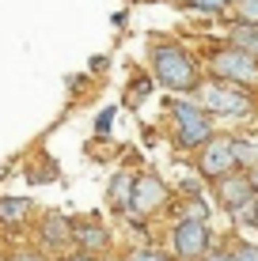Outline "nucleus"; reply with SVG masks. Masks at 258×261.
Returning <instances> with one entry per match:
<instances>
[{
	"mask_svg": "<svg viewBox=\"0 0 258 261\" xmlns=\"http://www.w3.org/2000/svg\"><path fill=\"white\" fill-rule=\"evenodd\" d=\"M152 76H156V84L167 87V91H194V87L201 84L194 57L182 46H175V42L152 46Z\"/></svg>",
	"mask_w": 258,
	"mask_h": 261,
	"instance_id": "1",
	"label": "nucleus"
},
{
	"mask_svg": "<svg viewBox=\"0 0 258 261\" xmlns=\"http://www.w3.org/2000/svg\"><path fill=\"white\" fill-rule=\"evenodd\" d=\"M198 95V106L205 114H220V118H243L251 110V98L239 84H228V80H209V84L194 87Z\"/></svg>",
	"mask_w": 258,
	"mask_h": 261,
	"instance_id": "2",
	"label": "nucleus"
},
{
	"mask_svg": "<svg viewBox=\"0 0 258 261\" xmlns=\"http://www.w3.org/2000/svg\"><path fill=\"white\" fill-rule=\"evenodd\" d=\"M209 68L217 80H228V84H239V87H258V57L247 49H236V46H224L209 57Z\"/></svg>",
	"mask_w": 258,
	"mask_h": 261,
	"instance_id": "3",
	"label": "nucleus"
},
{
	"mask_svg": "<svg viewBox=\"0 0 258 261\" xmlns=\"http://www.w3.org/2000/svg\"><path fill=\"white\" fill-rule=\"evenodd\" d=\"M171 114H175V125H179V133H175V140H179V148H201L209 137H213V125H209V114L201 110V106L194 102H171Z\"/></svg>",
	"mask_w": 258,
	"mask_h": 261,
	"instance_id": "4",
	"label": "nucleus"
},
{
	"mask_svg": "<svg viewBox=\"0 0 258 261\" xmlns=\"http://www.w3.org/2000/svg\"><path fill=\"white\" fill-rule=\"evenodd\" d=\"M236 167V140L228 137H209L198 148V170L205 178H224Z\"/></svg>",
	"mask_w": 258,
	"mask_h": 261,
	"instance_id": "5",
	"label": "nucleus"
},
{
	"mask_svg": "<svg viewBox=\"0 0 258 261\" xmlns=\"http://www.w3.org/2000/svg\"><path fill=\"white\" fill-rule=\"evenodd\" d=\"M205 250H209V223L190 216V220H182L175 227V254L179 257L194 261V257H205Z\"/></svg>",
	"mask_w": 258,
	"mask_h": 261,
	"instance_id": "6",
	"label": "nucleus"
},
{
	"mask_svg": "<svg viewBox=\"0 0 258 261\" xmlns=\"http://www.w3.org/2000/svg\"><path fill=\"white\" fill-rule=\"evenodd\" d=\"M163 201H167V190H163V182H159L156 174L133 178V193H129V208H133V212L148 216V212H156Z\"/></svg>",
	"mask_w": 258,
	"mask_h": 261,
	"instance_id": "7",
	"label": "nucleus"
},
{
	"mask_svg": "<svg viewBox=\"0 0 258 261\" xmlns=\"http://www.w3.org/2000/svg\"><path fill=\"white\" fill-rule=\"evenodd\" d=\"M254 197V186H251V174H224L217 186V201L224 204L232 216H239L247 208V201Z\"/></svg>",
	"mask_w": 258,
	"mask_h": 261,
	"instance_id": "8",
	"label": "nucleus"
},
{
	"mask_svg": "<svg viewBox=\"0 0 258 261\" xmlns=\"http://www.w3.org/2000/svg\"><path fill=\"white\" fill-rule=\"evenodd\" d=\"M73 239L80 242V250H84V254H99V250H106V242H110V235H106L99 223H76V227H73Z\"/></svg>",
	"mask_w": 258,
	"mask_h": 261,
	"instance_id": "9",
	"label": "nucleus"
},
{
	"mask_svg": "<svg viewBox=\"0 0 258 261\" xmlns=\"http://www.w3.org/2000/svg\"><path fill=\"white\" fill-rule=\"evenodd\" d=\"M31 216V201L27 197H0V223L4 227H23Z\"/></svg>",
	"mask_w": 258,
	"mask_h": 261,
	"instance_id": "10",
	"label": "nucleus"
},
{
	"mask_svg": "<svg viewBox=\"0 0 258 261\" xmlns=\"http://www.w3.org/2000/svg\"><path fill=\"white\" fill-rule=\"evenodd\" d=\"M68 239H73V227H68L65 216H46V220H42V242H50V246H65Z\"/></svg>",
	"mask_w": 258,
	"mask_h": 261,
	"instance_id": "11",
	"label": "nucleus"
},
{
	"mask_svg": "<svg viewBox=\"0 0 258 261\" xmlns=\"http://www.w3.org/2000/svg\"><path fill=\"white\" fill-rule=\"evenodd\" d=\"M228 46L247 49V53H254V57H258V23H236L232 34H228Z\"/></svg>",
	"mask_w": 258,
	"mask_h": 261,
	"instance_id": "12",
	"label": "nucleus"
},
{
	"mask_svg": "<svg viewBox=\"0 0 258 261\" xmlns=\"http://www.w3.org/2000/svg\"><path fill=\"white\" fill-rule=\"evenodd\" d=\"M129 193H133V178L129 174H114V182H110V204H114V208H129Z\"/></svg>",
	"mask_w": 258,
	"mask_h": 261,
	"instance_id": "13",
	"label": "nucleus"
},
{
	"mask_svg": "<svg viewBox=\"0 0 258 261\" xmlns=\"http://www.w3.org/2000/svg\"><path fill=\"white\" fill-rule=\"evenodd\" d=\"M228 12L236 23H258V0H228Z\"/></svg>",
	"mask_w": 258,
	"mask_h": 261,
	"instance_id": "14",
	"label": "nucleus"
},
{
	"mask_svg": "<svg viewBox=\"0 0 258 261\" xmlns=\"http://www.w3.org/2000/svg\"><path fill=\"white\" fill-rule=\"evenodd\" d=\"M232 261H258V246H251V242H239V246L232 250Z\"/></svg>",
	"mask_w": 258,
	"mask_h": 261,
	"instance_id": "15",
	"label": "nucleus"
},
{
	"mask_svg": "<svg viewBox=\"0 0 258 261\" xmlns=\"http://www.w3.org/2000/svg\"><path fill=\"white\" fill-rule=\"evenodd\" d=\"M190 8H198V12H224L228 0H190Z\"/></svg>",
	"mask_w": 258,
	"mask_h": 261,
	"instance_id": "16",
	"label": "nucleus"
},
{
	"mask_svg": "<svg viewBox=\"0 0 258 261\" xmlns=\"http://www.w3.org/2000/svg\"><path fill=\"white\" fill-rule=\"evenodd\" d=\"M129 261H163L159 254H152V250H133L129 254Z\"/></svg>",
	"mask_w": 258,
	"mask_h": 261,
	"instance_id": "17",
	"label": "nucleus"
},
{
	"mask_svg": "<svg viewBox=\"0 0 258 261\" xmlns=\"http://www.w3.org/2000/svg\"><path fill=\"white\" fill-rule=\"evenodd\" d=\"M12 261H42V257H38V254H34V250H23V254H15Z\"/></svg>",
	"mask_w": 258,
	"mask_h": 261,
	"instance_id": "18",
	"label": "nucleus"
},
{
	"mask_svg": "<svg viewBox=\"0 0 258 261\" xmlns=\"http://www.w3.org/2000/svg\"><path fill=\"white\" fill-rule=\"evenodd\" d=\"M201 261H232V254H224V250H217V254H205Z\"/></svg>",
	"mask_w": 258,
	"mask_h": 261,
	"instance_id": "19",
	"label": "nucleus"
},
{
	"mask_svg": "<svg viewBox=\"0 0 258 261\" xmlns=\"http://www.w3.org/2000/svg\"><path fill=\"white\" fill-rule=\"evenodd\" d=\"M68 261H91V254H84V250H80V254H73Z\"/></svg>",
	"mask_w": 258,
	"mask_h": 261,
	"instance_id": "20",
	"label": "nucleus"
},
{
	"mask_svg": "<svg viewBox=\"0 0 258 261\" xmlns=\"http://www.w3.org/2000/svg\"><path fill=\"white\" fill-rule=\"evenodd\" d=\"M254 227H258V204H254Z\"/></svg>",
	"mask_w": 258,
	"mask_h": 261,
	"instance_id": "21",
	"label": "nucleus"
}]
</instances>
